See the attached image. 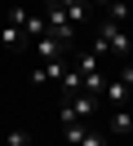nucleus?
<instances>
[{
  "mask_svg": "<svg viewBox=\"0 0 133 146\" xmlns=\"http://www.w3.org/2000/svg\"><path fill=\"white\" fill-rule=\"evenodd\" d=\"M102 98L111 102V106H129V98H133V84H124L120 75H106V84H102Z\"/></svg>",
  "mask_w": 133,
  "mask_h": 146,
  "instance_id": "obj_2",
  "label": "nucleus"
},
{
  "mask_svg": "<svg viewBox=\"0 0 133 146\" xmlns=\"http://www.w3.org/2000/svg\"><path fill=\"white\" fill-rule=\"evenodd\" d=\"M31 44H35V58H40V62H53V58H71L67 53V40H62V36H53V31H44V36L40 40H31Z\"/></svg>",
  "mask_w": 133,
  "mask_h": 146,
  "instance_id": "obj_1",
  "label": "nucleus"
},
{
  "mask_svg": "<svg viewBox=\"0 0 133 146\" xmlns=\"http://www.w3.org/2000/svg\"><path fill=\"white\" fill-rule=\"evenodd\" d=\"M111 137H133V106H111Z\"/></svg>",
  "mask_w": 133,
  "mask_h": 146,
  "instance_id": "obj_3",
  "label": "nucleus"
},
{
  "mask_svg": "<svg viewBox=\"0 0 133 146\" xmlns=\"http://www.w3.org/2000/svg\"><path fill=\"white\" fill-rule=\"evenodd\" d=\"M0 44L5 49H22L27 44V31L18 27V22H5V27H0Z\"/></svg>",
  "mask_w": 133,
  "mask_h": 146,
  "instance_id": "obj_4",
  "label": "nucleus"
},
{
  "mask_svg": "<svg viewBox=\"0 0 133 146\" xmlns=\"http://www.w3.org/2000/svg\"><path fill=\"white\" fill-rule=\"evenodd\" d=\"M76 146H106V133H98V128H93V124H89V133H84V137H80V142H76Z\"/></svg>",
  "mask_w": 133,
  "mask_h": 146,
  "instance_id": "obj_6",
  "label": "nucleus"
},
{
  "mask_svg": "<svg viewBox=\"0 0 133 146\" xmlns=\"http://www.w3.org/2000/svg\"><path fill=\"white\" fill-rule=\"evenodd\" d=\"M0 146H31V133L18 124V128H9V133H0Z\"/></svg>",
  "mask_w": 133,
  "mask_h": 146,
  "instance_id": "obj_5",
  "label": "nucleus"
}]
</instances>
